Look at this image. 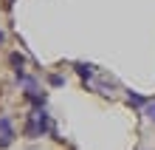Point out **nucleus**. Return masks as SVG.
Instances as JSON below:
<instances>
[{
  "mask_svg": "<svg viewBox=\"0 0 155 150\" xmlns=\"http://www.w3.org/2000/svg\"><path fill=\"white\" fill-rule=\"evenodd\" d=\"M45 127H48V116H45V110H34V119H31V125H28V136H42L45 133Z\"/></svg>",
  "mask_w": 155,
  "mask_h": 150,
  "instance_id": "nucleus-1",
  "label": "nucleus"
},
{
  "mask_svg": "<svg viewBox=\"0 0 155 150\" xmlns=\"http://www.w3.org/2000/svg\"><path fill=\"white\" fill-rule=\"evenodd\" d=\"M0 40H3V34H0Z\"/></svg>",
  "mask_w": 155,
  "mask_h": 150,
  "instance_id": "nucleus-3",
  "label": "nucleus"
},
{
  "mask_svg": "<svg viewBox=\"0 0 155 150\" xmlns=\"http://www.w3.org/2000/svg\"><path fill=\"white\" fill-rule=\"evenodd\" d=\"M147 116H150V119H152V122H155V102H152V105H150V108H147Z\"/></svg>",
  "mask_w": 155,
  "mask_h": 150,
  "instance_id": "nucleus-2",
  "label": "nucleus"
}]
</instances>
